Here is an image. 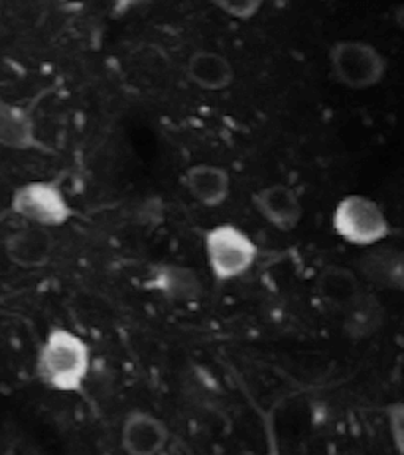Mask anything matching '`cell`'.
I'll use <instances>...</instances> for the list:
<instances>
[{
	"label": "cell",
	"instance_id": "15",
	"mask_svg": "<svg viewBox=\"0 0 404 455\" xmlns=\"http://www.w3.org/2000/svg\"><path fill=\"white\" fill-rule=\"evenodd\" d=\"M343 329L353 340H365L381 331L385 318L383 302L376 294L365 291L343 310Z\"/></svg>",
	"mask_w": 404,
	"mask_h": 455
},
{
	"label": "cell",
	"instance_id": "13",
	"mask_svg": "<svg viewBox=\"0 0 404 455\" xmlns=\"http://www.w3.org/2000/svg\"><path fill=\"white\" fill-rule=\"evenodd\" d=\"M186 78L206 92H220L234 83V67L217 51L198 50L186 60Z\"/></svg>",
	"mask_w": 404,
	"mask_h": 455
},
{
	"label": "cell",
	"instance_id": "9",
	"mask_svg": "<svg viewBox=\"0 0 404 455\" xmlns=\"http://www.w3.org/2000/svg\"><path fill=\"white\" fill-rule=\"evenodd\" d=\"M144 284L160 298L178 304H192L204 294V284L198 274L184 264H156Z\"/></svg>",
	"mask_w": 404,
	"mask_h": 455
},
{
	"label": "cell",
	"instance_id": "8",
	"mask_svg": "<svg viewBox=\"0 0 404 455\" xmlns=\"http://www.w3.org/2000/svg\"><path fill=\"white\" fill-rule=\"evenodd\" d=\"M256 212L281 233L294 231L304 219V206L297 192L286 184H272L253 195Z\"/></svg>",
	"mask_w": 404,
	"mask_h": 455
},
{
	"label": "cell",
	"instance_id": "3",
	"mask_svg": "<svg viewBox=\"0 0 404 455\" xmlns=\"http://www.w3.org/2000/svg\"><path fill=\"white\" fill-rule=\"evenodd\" d=\"M207 264L218 282H231L245 275L255 266L259 249L242 228L220 223L204 235Z\"/></svg>",
	"mask_w": 404,
	"mask_h": 455
},
{
	"label": "cell",
	"instance_id": "17",
	"mask_svg": "<svg viewBox=\"0 0 404 455\" xmlns=\"http://www.w3.org/2000/svg\"><path fill=\"white\" fill-rule=\"evenodd\" d=\"M389 428H391L392 440L397 444L398 451L403 452L404 438V410L401 403H393L389 408Z\"/></svg>",
	"mask_w": 404,
	"mask_h": 455
},
{
	"label": "cell",
	"instance_id": "10",
	"mask_svg": "<svg viewBox=\"0 0 404 455\" xmlns=\"http://www.w3.org/2000/svg\"><path fill=\"white\" fill-rule=\"evenodd\" d=\"M0 148L14 152L46 150L36 133V119L28 108L0 99Z\"/></svg>",
	"mask_w": 404,
	"mask_h": 455
},
{
	"label": "cell",
	"instance_id": "11",
	"mask_svg": "<svg viewBox=\"0 0 404 455\" xmlns=\"http://www.w3.org/2000/svg\"><path fill=\"white\" fill-rule=\"evenodd\" d=\"M184 185L201 206L215 209L231 195V174L220 164H196L185 171Z\"/></svg>",
	"mask_w": 404,
	"mask_h": 455
},
{
	"label": "cell",
	"instance_id": "16",
	"mask_svg": "<svg viewBox=\"0 0 404 455\" xmlns=\"http://www.w3.org/2000/svg\"><path fill=\"white\" fill-rule=\"evenodd\" d=\"M220 12L241 21H249L261 12L265 0H212Z\"/></svg>",
	"mask_w": 404,
	"mask_h": 455
},
{
	"label": "cell",
	"instance_id": "6",
	"mask_svg": "<svg viewBox=\"0 0 404 455\" xmlns=\"http://www.w3.org/2000/svg\"><path fill=\"white\" fill-rule=\"evenodd\" d=\"M170 440V427L154 412L133 410L121 428V446L130 455H156Z\"/></svg>",
	"mask_w": 404,
	"mask_h": 455
},
{
	"label": "cell",
	"instance_id": "5",
	"mask_svg": "<svg viewBox=\"0 0 404 455\" xmlns=\"http://www.w3.org/2000/svg\"><path fill=\"white\" fill-rule=\"evenodd\" d=\"M10 207L28 225L64 227L75 217V209L57 180H30L20 185L10 199Z\"/></svg>",
	"mask_w": 404,
	"mask_h": 455
},
{
	"label": "cell",
	"instance_id": "7",
	"mask_svg": "<svg viewBox=\"0 0 404 455\" xmlns=\"http://www.w3.org/2000/svg\"><path fill=\"white\" fill-rule=\"evenodd\" d=\"M56 250L50 228L28 225L20 228L5 239L8 261L24 270L42 269L48 266Z\"/></svg>",
	"mask_w": 404,
	"mask_h": 455
},
{
	"label": "cell",
	"instance_id": "14",
	"mask_svg": "<svg viewBox=\"0 0 404 455\" xmlns=\"http://www.w3.org/2000/svg\"><path fill=\"white\" fill-rule=\"evenodd\" d=\"M314 290L326 306L343 312L360 296L363 286L354 270L338 264H329L318 274Z\"/></svg>",
	"mask_w": 404,
	"mask_h": 455
},
{
	"label": "cell",
	"instance_id": "12",
	"mask_svg": "<svg viewBox=\"0 0 404 455\" xmlns=\"http://www.w3.org/2000/svg\"><path fill=\"white\" fill-rule=\"evenodd\" d=\"M359 270L368 283L401 291L404 286V256L395 247L373 245L359 259Z\"/></svg>",
	"mask_w": 404,
	"mask_h": 455
},
{
	"label": "cell",
	"instance_id": "4",
	"mask_svg": "<svg viewBox=\"0 0 404 455\" xmlns=\"http://www.w3.org/2000/svg\"><path fill=\"white\" fill-rule=\"evenodd\" d=\"M329 67L334 78L351 91H367L379 84L387 73L381 51L363 40H340L329 50Z\"/></svg>",
	"mask_w": 404,
	"mask_h": 455
},
{
	"label": "cell",
	"instance_id": "1",
	"mask_svg": "<svg viewBox=\"0 0 404 455\" xmlns=\"http://www.w3.org/2000/svg\"><path fill=\"white\" fill-rule=\"evenodd\" d=\"M92 367L89 343L68 327H52L36 355V377L48 389L79 394Z\"/></svg>",
	"mask_w": 404,
	"mask_h": 455
},
{
	"label": "cell",
	"instance_id": "2",
	"mask_svg": "<svg viewBox=\"0 0 404 455\" xmlns=\"http://www.w3.org/2000/svg\"><path fill=\"white\" fill-rule=\"evenodd\" d=\"M332 227L340 239L362 249L381 243L392 233L391 221L379 203L359 193L337 203Z\"/></svg>",
	"mask_w": 404,
	"mask_h": 455
}]
</instances>
